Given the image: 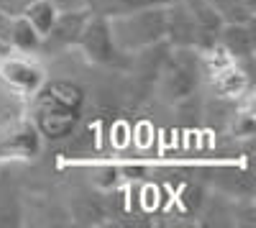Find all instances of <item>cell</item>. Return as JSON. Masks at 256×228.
I'll return each mask as SVG.
<instances>
[{
    "label": "cell",
    "instance_id": "6da1fadb",
    "mask_svg": "<svg viewBox=\"0 0 256 228\" xmlns=\"http://www.w3.org/2000/svg\"><path fill=\"white\" fill-rule=\"evenodd\" d=\"M166 6H156V8H138V10H128V13H118L110 16V34L116 46L134 56L141 54L146 49H154L159 44H164V34H166Z\"/></svg>",
    "mask_w": 256,
    "mask_h": 228
},
{
    "label": "cell",
    "instance_id": "7a4b0ae2",
    "mask_svg": "<svg viewBox=\"0 0 256 228\" xmlns=\"http://www.w3.org/2000/svg\"><path fill=\"white\" fill-rule=\"evenodd\" d=\"M77 49H82V54L88 56V62L108 70H131V56L123 54L110 34V24L105 16L90 13L84 20V28L80 34Z\"/></svg>",
    "mask_w": 256,
    "mask_h": 228
},
{
    "label": "cell",
    "instance_id": "3957f363",
    "mask_svg": "<svg viewBox=\"0 0 256 228\" xmlns=\"http://www.w3.org/2000/svg\"><path fill=\"white\" fill-rule=\"evenodd\" d=\"M198 49H174L169 56L166 67L162 72V95L166 100H182L195 92L200 72H202V62L198 56Z\"/></svg>",
    "mask_w": 256,
    "mask_h": 228
},
{
    "label": "cell",
    "instance_id": "277c9868",
    "mask_svg": "<svg viewBox=\"0 0 256 228\" xmlns=\"http://www.w3.org/2000/svg\"><path fill=\"white\" fill-rule=\"evenodd\" d=\"M36 95H38V102H36V131H38V136H46L52 141L72 136V131L80 123V110L44 95L41 90Z\"/></svg>",
    "mask_w": 256,
    "mask_h": 228
},
{
    "label": "cell",
    "instance_id": "5b68a950",
    "mask_svg": "<svg viewBox=\"0 0 256 228\" xmlns=\"http://www.w3.org/2000/svg\"><path fill=\"white\" fill-rule=\"evenodd\" d=\"M0 82H6L10 90L20 95H36L44 88L46 72L28 54H18L10 49V54L0 59Z\"/></svg>",
    "mask_w": 256,
    "mask_h": 228
},
{
    "label": "cell",
    "instance_id": "8992f818",
    "mask_svg": "<svg viewBox=\"0 0 256 228\" xmlns=\"http://www.w3.org/2000/svg\"><path fill=\"white\" fill-rule=\"evenodd\" d=\"M88 16H90L88 8H82V10H59L56 20L52 24V28L41 36V49L38 52L59 54V52H67V49L77 46Z\"/></svg>",
    "mask_w": 256,
    "mask_h": 228
},
{
    "label": "cell",
    "instance_id": "52a82bcc",
    "mask_svg": "<svg viewBox=\"0 0 256 228\" xmlns=\"http://www.w3.org/2000/svg\"><path fill=\"white\" fill-rule=\"evenodd\" d=\"M166 34L164 41L172 49H198V31L187 0H174L166 8Z\"/></svg>",
    "mask_w": 256,
    "mask_h": 228
},
{
    "label": "cell",
    "instance_id": "ba28073f",
    "mask_svg": "<svg viewBox=\"0 0 256 228\" xmlns=\"http://www.w3.org/2000/svg\"><path fill=\"white\" fill-rule=\"evenodd\" d=\"M218 49H223V54H228L233 62H254V24H223L218 36Z\"/></svg>",
    "mask_w": 256,
    "mask_h": 228
},
{
    "label": "cell",
    "instance_id": "9c48e42d",
    "mask_svg": "<svg viewBox=\"0 0 256 228\" xmlns=\"http://www.w3.org/2000/svg\"><path fill=\"white\" fill-rule=\"evenodd\" d=\"M192 20H195V31H198V52H210L218 46V36L223 28V20L216 13L208 0H187Z\"/></svg>",
    "mask_w": 256,
    "mask_h": 228
},
{
    "label": "cell",
    "instance_id": "30bf717a",
    "mask_svg": "<svg viewBox=\"0 0 256 228\" xmlns=\"http://www.w3.org/2000/svg\"><path fill=\"white\" fill-rule=\"evenodd\" d=\"M8 46L18 54H36L41 49V34L26 20V16L13 18L10 36H8Z\"/></svg>",
    "mask_w": 256,
    "mask_h": 228
},
{
    "label": "cell",
    "instance_id": "8fae6325",
    "mask_svg": "<svg viewBox=\"0 0 256 228\" xmlns=\"http://www.w3.org/2000/svg\"><path fill=\"white\" fill-rule=\"evenodd\" d=\"M223 24H254L256 0H208Z\"/></svg>",
    "mask_w": 256,
    "mask_h": 228
},
{
    "label": "cell",
    "instance_id": "7c38bea8",
    "mask_svg": "<svg viewBox=\"0 0 256 228\" xmlns=\"http://www.w3.org/2000/svg\"><path fill=\"white\" fill-rule=\"evenodd\" d=\"M174 0H88V10L98 16H118L128 10H138V8H156V6H169Z\"/></svg>",
    "mask_w": 256,
    "mask_h": 228
},
{
    "label": "cell",
    "instance_id": "4fadbf2b",
    "mask_svg": "<svg viewBox=\"0 0 256 228\" xmlns=\"http://www.w3.org/2000/svg\"><path fill=\"white\" fill-rule=\"evenodd\" d=\"M56 13H59V10L49 3V0H34V3L28 6V10H26L24 16H26L28 24H31L41 36H44V34L52 28V24L56 20Z\"/></svg>",
    "mask_w": 256,
    "mask_h": 228
},
{
    "label": "cell",
    "instance_id": "5bb4252c",
    "mask_svg": "<svg viewBox=\"0 0 256 228\" xmlns=\"http://www.w3.org/2000/svg\"><path fill=\"white\" fill-rule=\"evenodd\" d=\"M6 149L10 154H18V156H31L38 152V131L36 126H28L24 131H18L16 136H10V141L6 144Z\"/></svg>",
    "mask_w": 256,
    "mask_h": 228
},
{
    "label": "cell",
    "instance_id": "9a60e30c",
    "mask_svg": "<svg viewBox=\"0 0 256 228\" xmlns=\"http://www.w3.org/2000/svg\"><path fill=\"white\" fill-rule=\"evenodd\" d=\"M34 0H0V10H6L10 18H18L28 10V6Z\"/></svg>",
    "mask_w": 256,
    "mask_h": 228
},
{
    "label": "cell",
    "instance_id": "2e32d148",
    "mask_svg": "<svg viewBox=\"0 0 256 228\" xmlns=\"http://www.w3.org/2000/svg\"><path fill=\"white\" fill-rule=\"evenodd\" d=\"M56 10H82L88 8V0H49Z\"/></svg>",
    "mask_w": 256,
    "mask_h": 228
},
{
    "label": "cell",
    "instance_id": "e0dca14e",
    "mask_svg": "<svg viewBox=\"0 0 256 228\" xmlns=\"http://www.w3.org/2000/svg\"><path fill=\"white\" fill-rule=\"evenodd\" d=\"M10 26H13V18L6 10H0V41H6V44H8V36H10Z\"/></svg>",
    "mask_w": 256,
    "mask_h": 228
},
{
    "label": "cell",
    "instance_id": "ac0fdd59",
    "mask_svg": "<svg viewBox=\"0 0 256 228\" xmlns=\"http://www.w3.org/2000/svg\"><path fill=\"white\" fill-rule=\"evenodd\" d=\"M6 54H10V46L6 44V41H0V59H3Z\"/></svg>",
    "mask_w": 256,
    "mask_h": 228
}]
</instances>
